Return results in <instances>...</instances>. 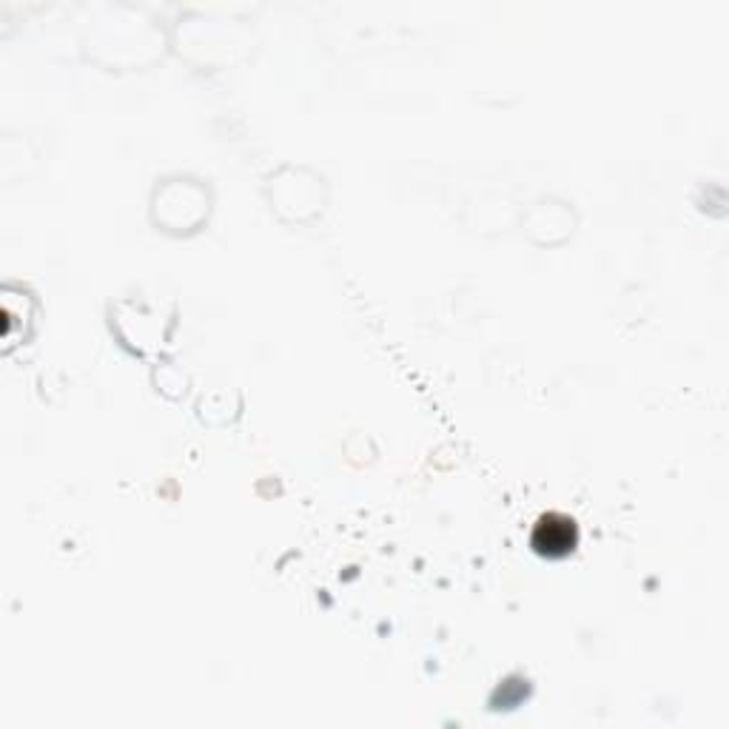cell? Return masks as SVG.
<instances>
[{
    "label": "cell",
    "mask_w": 729,
    "mask_h": 729,
    "mask_svg": "<svg viewBox=\"0 0 729 729\" xmlns=\"http://www.w3.org/2000/svg\"><path fill=\"white\" fill-rule=\"evenodd\" d=\"M579 541V534H575V525L568 519V516H559V513H550L545 519L536 525L534 530V547L539 550L541 556H564L570 553Z\"/></svg>",
    "instance_id": "cell-1"
}]
</instances>
